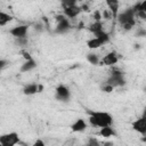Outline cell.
Masks as SVG:
<instances>
[{
    "mask_svg": "<svg viewBox=\"0 0 146 146\" xmlns=\"http://www.w3.org/2000/svg\"><path fill=\"white\" fill-rule=\"evenodd\" d=\"M88 113V121L92 127L103 128L107 125H113V116L108 112L104 111H87Z\"/></svg>",
    "mask_w": 146,
    "mask_h": 146,
    "instance_id": "6da1fadb",
    "label": "cell"
},
{
    "mask_svg": "<svg viewBox=\"0 0 146 146\" xmlns=\"http://www.w3.org/2000/svg\"><path fill=\"white\" fill-rule=\"evenodd\" d=\"M116 19L120 23L123 31H131L136 25V11L133 7H129L125 10L119 13Z\"/></svg>",
    "mask_w": 146,
    "mask_h": 146,
    "instance_id": "7a4b0ae2",
    "label": "cell"
},
{
    "mask_svg": "<svg viewBox=\"0 0 146 146\" xmlns=\"http://www.w3.org/2000/svg\"><path fill=\"white\" fill-rule=\"evenodd\" d=\"M106 83H108L110 86H112L113 88H116V87H123L125 86L127 83V80L124 78V73L119 70V68H113L111 72H110V75L108 78L105 80Z\"/></svg>",
    "mask_w": 146,
    "mask_h": 146,
    "instance_id": "3957f363",
    "label": "cell"
},
{
    "mask_svg": "<svg viewBox=\"0 0 146 146\" xmlns=\"http://www.w3.org/2000/svg\"><path fill=\"white\" fill-rule=\"evenodd\" d=\"M55 21H56V26L54 32L56 34H66L67 32L71 31L72 25L68 21V18L64 15V14H58L55 16Z\"/></svg>",
    "mask_w": 146,
    "mask_h": 146,
    "instance_id": "277c9868",
    "label": "cell"
},
{
    "mask_svg": "<svg viewBox=\"0 0 146 146\" xmlns=\"http://www.w3.org/2000/svg\"><path fill=\"white\" fill-rule=\"evenodd\" d=\"M21 143L19 135L16 131L7 132L0 136V145L1 146H15Z\"/></svg>",
    "mask_w": 146,
    "mask_h": 146,
    "instance_id": "5b68a950",
    "label": "cell"
},
{
    "mask_svg": "<svg viewBox=\"0 0 146 146\" xmlns=\"http://www.w3.org/2000/svg\"><path fill=\"white\" fill-rule=\"evenodd\" d=\"M55 98L57 100H59V102H64V103L68 102L70 98H71V90H70V88L66 84H63V83L58 84L56 87V89H55Z\"/></svg>",
    "mask_w": 146,
    "mask_h": 146,
    "instance_id": "8992f818",
    "label": "cell"
},
{
    "mask_svg": "<svg viewBox=\"0 0 146 146\" xmlns=\"http://www.w3.org/2000/svg\"><path fill=\"white\" fill-rule=\"evenodd\" d=\"M131 128H132L133 131L138 132L143 137H146V116L141 115L140 117L136 119L131 123Z\"/></svg>",
    "mask_w": 146,
    "mask_h": 146,
    "instance_id": "52a82bcc",
    "label": "cell"
},
{
    "mask_svg": "<svg viewBox=\"0 0 146 146\" xmlns=\"http://www.w3.org/2000/svg\"><path fill=\"white\" fill-rule=\"evenodd\" d=\"M29 25L26 24H21V25H16L14 27H11L9 30V34L15 38H25L27 36V32H29Z\"/></svg>",
    "mask_w": 146,
    "mask_h": 146,
    "instance_id": "ba28073f",
    "label": "cell"
},
{
    "mask_svg": "<svg viewBox=\"0 0 146 146\" xmlns=\"http://www.w3.org/2000/svg\"><path fill=\"white\" fill-rule=\"evenodd\" d=\"M119 62V54L116 51H110L107 52L104 57L100 58V63L99 65H104V66H113Z\"/></svg>",
    "mask_w": 146,
    "mask_h": 146,
    "instance_id": "9c48e42d",
    "label": "cell"
},
{
    "mask_svg": "<svg viewBox=\"0 0 146 146\" xmlns=\"http://www.w3.org/2000/svg\"><path fill=\"white\" fill-rule=\"evenodd\" d=\"M43 90V86L42 84H39L36 82H31V83H27L23 87L22 91L25 96H32V95H35L38 92H41Z\"/></svg>",
    "mask_w": 146,
    "mask_h": 146,
    "instance_id": "30bf717a",
    "label": "cell"
},
{
    "mask_svg": "<svg viewBox=\"0 0 146 146\" xmlns=\"http://www.w3.org/2000/svg\"><path fill=\"white\" fill-rule=\"evenodd\" d=\"M81 11H82V8H81V6H78V5L63 8V14L67 18H75V17H78L80 15Z\"/></svg>",
    "mask_w": 146,
    "mask_h": 146,
    "instance_id": "8fae6325",
    "label": "cell"
},
{
    "mask_svg": "<svg viewBox=\"0 0 146 146\" xmlns=\"http://www.w3.org/2000/svg\"><path fill=\"white\" fill-rule=\"evenodd\" d=\"M87 127H88L87 121H86L84 119H82V117H78V119L70 125V128H71V130H72L73 132H83V131L87 129Z\"/></svg>",
    "mask_w": 146,
    "mask_h": 146,
    "instance_id": "7c38bea8",
    "label": "cell"
},
{
    "mask_svg": "<svg viewBox=\"0 0 146 146\" xmlns=\"http://www.w3.org/2000/svg\"><path fill=\"white\" fill-rule=\"evenodd\" d=\"M106 6L108 8V10L112 14V17L114 19H116L117 15H119V8H120V1L119 0H105Z\"/></svg>",
    "mask_w": 146,
    "mask_h": 146,
    "instance_id": "4fadbf2b",
    "label": "cell"
},
{
    "mask_svg": "<svg viewBox=\"0 0 146 146\" xmlns=\"http://www.w3.org/2000/svg\"><path fill=\"white\" fill-rule=\"evenodd\" d=\"M36 66H38V63L35 62L34 58L26 59V60H24L23 64L21 65V67H19V72H21V73H27V72L34 70Z\"/></svg>",
    "mask_w": 146,
    "mask_h": 146,
    "instance_id": "5bb4252c",
    "label": "cell"
},
{
    "mask_svg": "<svg viewBox=\"0 0 146 146\" xmlns=\"http://www.w3.org/2000/svg\"><path fill=\"white\" fill-rule=\"evenodd\" d=\"M99 135L104 138H110V137H113L116 135L115 130L112 128V125H107V127H103V128H99Z\"/></svg>",
    "mask_w": 146,
    "mask_h": 146,
    "instance_id": "9a60e30c",
    "label": "cell"
},
{
    "mask_svg": "<svg viewBox=\"0 0 146 146\" xmlns=\"http://www.w3.org/2000/svg\"><path fill=\"white\" fill-rule=\"evenodd\" d=\"M102 46H104V43H103L98 38H96V36H94V38H91V39H89V40L87 41V47H88L89 49H91V50L98 49V48H100Z\"/></svg>",
    "mask_w": 146,
    "mask_h": 146,
    "instance_id": "2e32d148",
    "label": "cell"
},
{
    "mask_svg": "<svg viewBox=\"0 0 146 146\" xmlns=\"http://www.w3.org/2000/svg\"><path fill=\"white\" fill-rule=\"evenodd\" d=\"M87 30H88L90 33H92V34H95V33H97V32H99V31L104 30L102 21H95L94 23H91V24L87 27Z\"/></svg>",
    "mask_w": 146,
    "mask_h": 146,
    "instance_id": "e0dca14e",
    "label": "cell"
},
{
    "mask_svg": "<svg viewBox=\"0 0 146 146\" xmlns=\"http://www.w3.org/2000/svg\"><path fill=\"white\" fill-rule=\"evenodd\" d=\"M86 59L91 65H99V63H100L99 56L97 54H95V52H88L87 56H86Z\"/></svg>",
    "mask_w": 146,
    "mask_h": 146,
    "instance_id": "ac0fdd59",
    "label": "cell"
},
{
    "mask_svg": "<svg viewBox=\"0 0 146 146\" xmlns=\"http://www.w3.org/2000/svg\"><path fill=\"white\" fill-rule=\"evenodd\" d=\"M94 36L98 38V39H99L104 44H106L107 42H110V34H108L105 30H102V31H99V32L95 33V34H94Z\"/></svg>",
    "mask_w": 146,
    "mask_h": 146,
    "instance_id": "d6986e66",
    "label": "cell"
},
{
    "mask_svg": "<svg viewBox=\"0 0 146 146\" xmlns=\"http://www.w3.org/2000/svg\"><path fill=\"white\" fill-rule=\"evenodd\" d=\"M11 21H13V16L11 15L5 13L3 10L0 11V26H5Z\"/></svg>",
    "mask_w": 146,
    "mask_h": 146,
    "instance_id": "ffe728a7",
    "label": "cell"
},
{
    "mask_svg": "<svg viewBox=\"0 0 146 146\" xmlns=\"http://www.w3.org/2000/svg\"><path fill=\"white\" fill-rule=\"evenodd\" d=\"M79 0H60V6L62 8H66V7H71L78 3Z\"/></svg>",
    "mask_w": 146,
    "mask_h": 146,
    "instance_id": "44dd1931",
    "label": "cell"
},
{
    "mask_svg": "<svg viewBox=\"0 0 146 146\" xmlns=\"http://www.w3.org/2000/svg\"><path fill=\"white\" fill-rule=\"evenodd\" d=\"M15 43L18 44L19 47H25L29 43V39H27V36H25V38H15Z\"/></svg>",
    "mask_w": 146,
    "mask_h": 146,
    "instance_id": "7402d4cb",
    "label": "cell"
},
{
    "mask_svg": "<svg viewBox=\"0 0 146 146\" xmlns=\"http://www.w3.org/2000/svg\"><path fill=\"white\" fill-rule=\"evenodd\" d=\"M113 89H114V88H113L112 86H110L108 83H106V82H104V83L100 86V90L104 91V92H107V94H108V92H112Z\"/></svg>",
    "mask_w": 146,
    "mask_h": 146,
    "instance_id": "603a6c76",
    "label": "cell"
},
{
    "mask_svg": "<svg viewBox=\"0 0 146 146\" xmlns=\"http://www.w3.org/2000/svg\"><path fill=\"white\" fill-rule=\"evenodd\" d=\"M136 36H138V38H144V36H146V29H144V27H138V29H137V32H136Z\"/></svg>",
    "mask_w": 146,
    "mask_h": 146,
    "instance_id": "cb8c5ba5",
    "label": "cell"
},
{
    "mask_svg": "<svg viewBox=\"0 0 146 146\" xmlns=\"http://www.w3.org/2000/svg\"><path fill=\"white\" fill-rule=\"evenodd\" d=\"M88 145H91V146H99V141L94 138V137H90L89 140H88Z\"/></svg>",
    "mask_w": 146,
    "mask_h": 146,
    "instance_id": "d4e9b609",
    "label": "cell"
},
{
    "mask_svg": "<svg viewBox=\"0 0 146 146\" xmlns=\"http://www.w3.org/2000/svg\"><path fill=\"white\" fill-rule=\"evenodd\" d=\"M136 17H139L140 19H143V21H145V22H146V11L139 10V11L136 14Z\"/></svg>",
    "mask_w": 146,
    "mask_h": 146,
    "instance_id": "484cf974",
    "label": "cell"
},
{
    "mask_svg": "<svg viewBox=\"0 0 146 146\" xmlns=\"http://www.w3.org/2000/svg\"><path fill=\"white\" fill-rule=\"evenodd\" d=\"M7 65H9V60L3 59V58H2V59H0V70H5Z\"/></svg>",
    "mask_w": 146,
    "mask_h": 146,
    "instance_id": "4316f807",
    "label": "cell"
},
{
    "mask_svg": "<svg viewBox=\"0 0 146 146\" xmlns=\"http://www.w3.org/2000/svg\"><path fill=\"white\" fill-rule=\"evenodd\" d=\"M22 52V55H23V57H24V60H26V59H31V58H33L31 55H30V52H27L26 50H22L21 51Z\"/></svg>",
    "mask_w": 146,
    "mask_h": 146,
    "instance_id": "83f0119b",
    "label": "cell"
},
{
    "mask_svg": "<svg viewBox=\"0 0 146 146\" xmlns=\"http://www.w3.org/2000/svg\"><path fill=\"white\" fill-rule=\"evenodd\" d=\"M139 10L146 11V0H141L139 2Z\"/></svg>",
    "mask_w": 146,
    "mask_h": 146,
    "instance_id": "f1b7e54d",
    "label": "cell"
},
{
    "mask_svg": "<svg viewBox=\"0 0 146 146\" xmlns=\"http://www.w3.org/2000/svg\"><path fill=\"white\" fill-rule=\"evenodd\" d=\"M94 18H95V21H100V19H102V14H100V11L96 10L95 14H94Z\"/></svg>",
    "mask_w": 146,
    "mask_h": 146,
    "instance_id": "f546056e",
    "label": "cell"
},
{
    "mask_svg": "<svg viewBox=\"0 0 146 146\" xmlns=\"http://www.w3.org/2000/svg\"><path fill=\"white\" fill-rule=\"evenodd\" d=\"M44 145H46L44 141L41 140V139H36V140L33 143V146H44Z\"/></svg>",
    "mask_w": 146,
    "mask_h": 146,
    "instance_id": "4dcf8cb0",
    "label": "cell"
},
{
    "mask_svg": "<svg viewBox=\"0 0 146 146\" xmlns=\"http://www.w3.org/2000/svg\"><path fill=\"white\" fill-rule=\"evenodd\" d=\"M81 8H82V11H88V10H89L88 5H82V6H81Z\"/></svg>",
    "mask_w": 146,
    "mask_h": 146,
    "instance_id": "1f68e13d",
    "label": "cell"
},
{
    "mask_svg": "<svg viewBox=\"0 0 146 146\" xmlns=\"http://www.w3.org/2000/svg\"><path fill=\"white\" fill-rule=\"evenodd\" d=\"M143 115H144V116H146V107H145V108H144V111H143Z\"/></svg>",
    "mask_w": 146,
    "mask_h": 146,
    "instance_id": "d6a6232c",
    "label": "cell"
},
{
    "mask_svg": "<svg viewBox=\"0 0 146 146\" xmlns=\"http://www.w3.org/2000/svg\"><path fill=\"white\" fill-rule=\"evenodd\" d=\"M144 91H145V92H146V87H145V88H144Z\"/></svg>",
    "mask_w": 146,
    "mask_h": 146,
    "instance_id": "836d02e7",
    "label": "cell"
}]
</instances>
